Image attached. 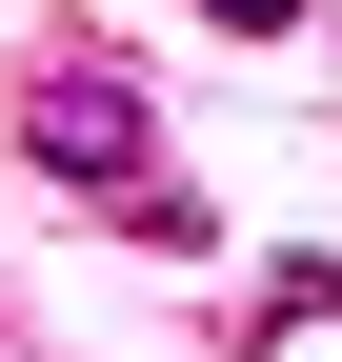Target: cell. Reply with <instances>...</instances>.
<instances>
[{"label": "cell", "mask_w": 342, "mask_h": 362, "mask_svg": "<svg viewBox=\"0 0 342 362\" xmlns=\"http://www.w3.org/2000/svg\"><path fill=\"white\" fill-rule=\"evenodd\" d=\"M20 141H40V181H81V202L161 181V141H141V81H121V61H40V81H20Z\"/></svg>", "instance_id": "1"}, {"label": "cell", "mask_w": 342, "mask_h": 362, "mask_svg": "<svg viewBox=\"0 0 342 362\" xmlns=\"http://www.w3.org/2000/svg\"><path fill=\"white\" fill-rule=\"evenodd\" d=\"M201 21H222V40H282V21H302V0H201Z\"/></svg>", "instance_id": "2"}]
</instances>
